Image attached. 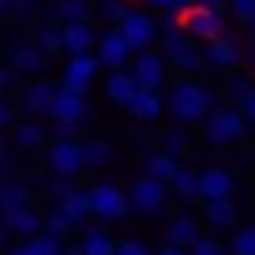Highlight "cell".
I'll list each match as a JSON object with an SVG mask.
<instances>
[{
  "instance_id": "43",
  "label": "cell",
  "mask_w": 255,
  "mask_h": 255,
  "mask_svg": "<svg viewBox=\"0 0 255 255\" xmlns=\"http://www.w3.org/2000/svg\"><path fill=\"white\" fill-rule=\"evenodd\" d=\"M11 169H15V158H11V150L4 146V139H0V180L11 176Z\"/></svg>"
},
{
  "instance_id": "28",
  "label": "cell",
  "mask_w": 255,
  "mask_h": 255,
  "mask_svg": "<svg viewBox=\"0 0 255 255\" xmlns=\"http://www.w3.org/2000/svg\"><path fill=\"white\" fill-rule=\"evenodd\" d=\"M83 158H87V169H105L117 161V150L105 139H90V143H83Z\"/></svg>"
},
{
  "instance_id": "7",
  "label": "cell",
  "mask_w": 255,
  "mask_h": 255,
  "mask_svg": "<svg viewBox=\"0 0 255 255\" xmlns=\"http://www.w3.org/2000/svg\"><path fill=\"white\" fill-rule=\"evenodd\" d=\"M158 19L146 15V11H128L124 19L117 23V34L131 45V53H143V49H150L154 41H158Z\"/></svg>"
},
{
  "instance_id": "19",
  "label": "cell",
  "mask_w": 255,
  "mask_h": 255,
  "mask_svg": "<svg viewBox=\"0 0 255 255\" xmlns=\"http://www.w3.org/2000/svg\"><path fill=\"white\" fill-rule=\"evenodd\" d=\"M203 225L210 233H222L237 225V203L233 199H203Z\"/></svg>"
},
{
  "instance_id": "22",
  "label": "cell",
  "mask_w": 255,
  "mask_h": 255,
  "mask_svg": "<svg viewBox=\"0 0 255 255\" xmlns=\"http://www.w3.org/2000/svg\"><path fill=\"white\" fill-rule=\"evenodd\" d=\"M203 60L210 64V68H233V64L240 60V45L233 38H214V41H207V49H203Z\"/></svg>"
},
{
  "instance_id": "39",
  "label": "cell",
  "mask_w": 255,
  "mask_h": 255,
  "mask_svg": "<svg viewBox=\"0 0 255 255\" xmlns=\"http://www.w3.org/2000/svg\"><path fill=\"white\" fill-rule=\"evenodd\" d=\"M237 109H240L244 120H255V87H244L237 94Z\"/></svg>"
},
{
  "instance_id": "4",
  "label": "cell",
  "mask_w": 255,
  "mask_h": 255,
  "mask_svg": "<svg viewBox=\"0 0 255 255\" xmlns=\"http://www.w3.org/2000/svg\"><path fill=\"white\" fill-rule=\"evenodd\" d=\"M169 203V184L150 180V176H135L128 184V210L139 218H158Z\"/></svg>"
},
{
  "instance_id": "32",
  "label": "cell",
  "mask_w": 255,
  "mask_h": 255,
  "mask_svg": "<svg viewBox=\"0 0 255 255\" xmlns=\"http://www.w3.org/2000/svg\"><path fill=\"white\" fill-rule=\"evenodd\" d=\"M229 255H255V225H244V229L233 233L229 248H225Z\"/></svg>"
},
{
  "instance_id": "34",
  "label": "cell",
  "mask_w": 255,
  "mask_h": 255,
  "mask_svg": "<svg viewBox=\"0 0 255 255\" xmlns=\"http://www.w3.org/2000/svg\"><path fill=\"white\" fill-rule=\"evenodd\" d=\"M72 188H75V176H49V180H45V199L49 203H60Z\"/></svg>"
},
{
  "instance_id": "9",
  "label": "cell",
  "mask_w": 255,
  "mask_h": 255,
  "mask_svg": "<svg viewBox=\"0 0 255 255\" xmlns=\"http://www.w3.org/2000/svg\"><path fill=\"white\" fill-rule=\"evenodd\" d=\"M244 124L248 120L240 117V109H214L207 120V143L214 146H229L244 135Z\"/></svg>"
},
{
  "instance_id": "47",
  "label": "cell",
  "mask_w": 255,
  "mask_h": 255,
  "mask_svg": "<svg viewBox=\"0 0 255 255\" xmlns=\"http://www.w3.org/2000/svg\"><path fill=\"white\" fill-rule=\"evenodd\" d=\"M0 255H26V248H23V240H19V244H8Z\"/></svg>"
},
{
  "instance_id": "53",
  "label": "cell",
  "mask_w": 255,
  "mask_h": 255,
  "mask_svg": "<svg viewBox=\"0 0 255 255\" xmlns=\"http://www.w3.org/2000/svg\"><path fill=\"white\" fill-rule=\"evenodd\" d=\"M252 161H255V158H252Z\"/></svg>"
},
{
  "instance_id": "17",
  "label": "cell",
  "mask_w": 255,
  "mask_h": 255,
  "mask_svg": "<svg viewBox=\"0 0 255 255\" xmlns=\"http://www.w3.org/2000/svg\"><path fill=\"white\" fill-rule=\"evenodd\" d=\"M49 117L53 120H79L83 124V117H87V94H75V90L56 87L53 105H49Z\"/></svg>"
},
{
  "instance_id": "48",
  "label": "cell",
  "mask_w": 255,
  "mask_h": 255,
  "mask_svg": "<svg viewBox=\"0 0 255 255\" xmlns=\"http://www.w3.org/2000/svg\"><path fill=\"white\" fill-rule=\"evenodd\" d=\"M8 244H11V233H8V225L0 222V252H4V248H8Z\"/></svg>"
},
{
  "instance_id": "52",
  "label": "cell",
  "mask_w": 255,
  "mask_h": 255,
  "mask_svg": "<svg viewBox=\"0 0 255 255\" xmlns=\"http://www.w3.org/2000/svg\"><path fill=\"white\" fill-rule=\"evenodd\" d=\"M248 38H252V45H255V23H252V34H248Z\"/></svg>"
},
{
  "instance_id": "14",
  "label": "cell",
  "mask_w": 255,
  "mask_h": 255,
  "mask_svg": "<svg viewBox=\"0 0 255 255\" xmlns=\"http://www.w3.org/2000/svg\"><path fill=\"white\" fill-rule=\"evenodd\" d=\"M237 191V176L222 165H210L199 173V199H233Z\"/></svg>"
},
{
  "instance_id": "35",
  "label": "cell",
  "mask_w": 255,
  "mask_h": 255,
  "mask_svg": "<svg viewBox=\"0 0 255 255\" xmlns=\"http://www.w3.org/2000/svg\"><path fill=\"white\" fill-rule=\"evenodd\" d=\"M188 255H229V252H225L222 240H214V233H203V237L188 248Z\"/></svg>"
},
{
  "instance_id": "51",
  "label": "cell",
  "mask_w": 255,
  "mask_h": 255,
  "mask_svg": "<svg viewBox=\"0 0 255 255\" xmlns=\"http://www.w3.org/2000/svg\"><path fill=\"white\" fill-rule=\"evenodd\" d=\"M64 255H83V252H79V244H75V248H68V244H64Z\"/></svg>"
},
{
  "instance_id": "11",
  "label": "cell",
  "mask_w": 255,
  "mask_h": 255,
  "mask_svg": "<svg viewBox=\"0 0 255 255\" xmlns=\"http://www.w3.org/2000/svg\"><path fill=\"white\" fill-rule=\"evenodd\" d=\"M53 207L64 214V222L72 225V233H79L83 225L94 222V214H90V199H87V188H79V184H75V188L68 191L60 203H53Z\"/></svg>"
},
{
  "instance_id": "23",
  "label": "cell",
  "mask_w": 255,
  "mask_h": 255,
  "mask_svg": "<svg viewBox=\"0 0 255 255\" xmlns=\"http://www.w3.org/2000/svg\"><path fill=\"white\" fill-rule=\"evenodd\" d=\"M49 143V128L41 120H15V146L19 150H41Z\"/></svg>"
},
{
  "instance_id": "3",
  "label": "cell",
  "mask_w": 255,
  "mask_h": 255,
  "mask_svg": "<svg viewBox=\"0 0 255 255\" xmlns=\"http://www.w3.org/2000/svg\"><path fill=\"white\" fill-rule=\"evenodd\" d=\"M87 199H90L94 222H102V225L124 222V214H131V210H128V191L120 188L117 180H94L87 188Z\"/></svg>"
},
{
  "instance_id": "37",
  "label": "cell",
  "mask_w": 255,
  "mask_h": 255,
  "mask_svg": "<svg viewBox=\"0 0 255 255\" xmlns=\"http://www.w3.org/2000/svg\"><path fill=\"white\" fill-rule=\"evenodd\" d=\"M113 255H150V248H146L139 237H124V240H117V252Z\"/></svg>"
},
{
  "instance_id": "13",
  "label": "cell",
  "mask_w": 255,
  "mask_h": 255,
  "mask_svg": "<svg viewBox=\"0 0 255 255\" xmlns=\"http://www.w3.org/2000/svg\"><path fill=\"white\" fill-rule=\"evenodd\" d=\"M0 222L8 225L11 237L26 240V237H34V233H41V210L34 207V203H23V207L4 210V214H0Z\"/></svg>"
},
{
  "instance_id": "2",
  "label": "cell",
  "mask_w": 255,
  "mask_h": 255,
  "mask_svg": "<svg viewBox=\"0 0 255 255\" xmlns=\"http://www.w3.org/2000/svg\"><path fill=\"white\" fill-rule=\"evenodd\" d=\"M214 105V94L210 87H203L199 79H180L173 90H169V109H173L176 120L191 124V120H203Z\"/></svg>"
},
{
  "instance_id": "6",
  "label": "cell",
  "mask_w": 255,
  "mask_h": 255,
  "mask_svg": "<svg viewBox=\"0 0 255 255\" xmlns=\"http://www.w3.org/2000/svg\"><path fill=\"white\" fill-rule=\"evenodd\" d=\"M176 26L195 41H214V38L225 34V15L214 11V8H199V4H195V8H188L184 15H176Z\"/></svg>"
},
{
  "instance_id": "16",
  "label": "cell",
  "mask_w": 255,
  "mask_h": 255,
  "mask_svg": "<svg viewBox=\"0 0 255 255\" xmlns=\"http://www.w3.org/2000/svg\"><path fill=\"white\" fill-rule=\"evenodd\" d=\"M53 94H56V83L49 79H30L23 87V94H19V105H23L30 117H41V113H49V105H53Z\"/></svg>"
},
{
  "instance_id": "30",
  "label": "cell",
  "mask_w": 255,
  "mask_h": 255,
  "mask_svg": "<svg viewBox=\"0 0 255 255\" xmlns=\"http://www.w3.org/2000/svg\"><path fill=\"white\" fill-rule=\"evenodd\" d=\"M169 188L176 191V199H180V203H195V199H199V173L176 169V176L169 180Z\"/></svg>"
},
{
  "instance_id": "5",
  "label": "cell",
  "mask_w": 255,
  "mask_h": 255,
  "mask_svg": "<svg viewBox=\"0 0 255 255\" xmlns=\"http://www.w3.org/2000/svg\"><path fill=\"white\" fill-rule=\"evenodd\" d=\"M45 165L53 176H79L87 169L83 143L79 139H53V143H45Z\"/></svg>"
},
{
  "instance_id": "1",
  "label": "cell",
  "mask_w": 255,
  "mask_h": 255,
  "mask_svg": "<svg viewBox=\"0 0 255 255\" xmlns=\"http://www.w3.org/2000/svg\"><path fill=\"white\" fill-rule=\"evenodd\" d=\"M158 41H161V56H165L169 68H176L180 75H191V72H199L203 64V49L191 45V38L176 26L173 15H165V26L158 30Z\"/></svg>"
},
{
  "instance_id": "33",
  "label": "cell",
  "mask_w": 255,
  "mask_h": 255,
  "mask_svg": "<svg viewBox=\"0 0 255 255\" xmlns=\"http://www.w3.org/2000/svg\"><path fill=\"white\" fill-rule=\"evenodd\" d=\"M38 49L41 53H64V34H60L56 23H45L38 30Z\"/></svg>"
},
{
  "instance_id": "20",
  "label": "cell",
  "mask_w": 255,
  "mask_h": 255,
  "mask_svg": "<svg viewBox=\"0 0 255 255\" xmlns=\"http://www.w3.org/2000/svg\"><path fill=\"white\" fill-rule=\"evenodd\" d=\"M135 90H139V83L131 79L128 68H117V72L105 75V98H109L113 105H124V109H128V102L135 98Z\"/></svg>"
},
{
  "instance_id": "42",
  "label": "cell",
  "mask_w": 255,
  "mask_h": 255,
  "mask_svg": "<svg viewBox=\"0 0 255 255\" xmlns=\"http://www.w3.org/2000/svg\"><path fill=\"white\" fill-rule=\"evenodd\" d=\"M180 150H188V131H169L165 135V154H180Z\"/></svg>"
},
{
  "instance_id": "46",
  "label": "cell",
  "mask_w": 255,
  "mask_h": 255,
  "mask_svg": "<svg viewBox=\"0 0 255 255\" xmlns=\"http://www.w3.org/2000/svg\"><path fill=\"white\" fill-rule=\"evenodd\" d=\"M199 8H214V11H225V0H195Z\"/></svg>"
},
{
  "instance_id": "50",
  "label": "cell",
  "mask_w": 255,
  "mask_h": 255,
  "mask_svg": "<svg viewBox=\"0 0 255 255\" xmlns=\"http://www.w3.org/2000/svg\"><path fill=\"white\" fill-rule=\"evenodd\" d=\"M0 15H11V0H0Z\"/></svg>"
},
{
  "instance_id": "10",
  "label": "cell",
  "mask_w": 255,
  "mask_h": 255,
  "mask_svg": "<svg viewBox=\"0 0 255 255\" xmlns=\"http://www.w3.org/2000/svg\"><path fill=\"white\" fill-rule=\"evenodd\" d=\"M98 68H102V64H98L94 53H72V60L64 64V75H60V83H56V87L75 90V94H87V87L94 83Z\"/></svg>"
},
{
  "instance_id": "31",
  "label": "cell",
  "mask_w": 255,
  "mask_h": 255,
  "mask_svg": "<svg viewBox=\"0 0 255 255\" xmlns=\"http://www.w3.org/2000/svg\"><path fill=\"white\" fill-rule=\"evenodd\" d=\"M53 15L60 19V23H87L90 4H87V0H56V4H53Z\"/></svg>"
},
{
  "instance_id": "27",
  "label": "cell",
  "mask_w": 255,
  "mask_h": 255,
  "mask_svg": "<svg viewBox=\"0 0 255 255\" xmlns=\"http://www.w3.org/2000/svg\"><path fill=\"white\" fill-rule=\"evenodd\" d=\"M23 203H34V191L26 188L23 180H11V176H4L0 180V214L11 207H23Z\"/></svg>"
},
{
  "instance_id": "40",
  "label": "cell",
  "mask_w": 255,
  "mask_h": 255,
  "mask_svg": "<svg viewBox=\"0 0 255 255\" xmlns=\"http://www.w3.org/2000/svg\"><path fill=\"white\" fill-rule=\"evenodd\" d=\"M15 120H19V109H15L4 94H0V135H4L8 128H15Z\"/></svg>"
},
{
  "instance_id": "24",
  "label": "cell",
  "mask_w": 255,
  "mask_h": 255,
  "mask_svg": "<svg viewBox=\"0 0 255 255\" xmlns=\"http://www.w3.org/2000/svg\"><path fill=\"white\" fill-rule=\"evenodd\" d=\"M128 109H131V117L135 120H158L161 109H165V102H161V90H135V98L128 102Z\"/></svg>"
},
{
  "instance_id": "36",
  "label": "cell",
  "mask_w": 255,
  "mask_h": 255,
  "mask_svg": "<svg viewBox=\"0 0 255 255\" xmlns=\"http://www.w3.org/2000/svg\"><path fill=\"white\" fill-rule=\"evenodd\" d=\"M128 0H102V19L105 23H120V19L128 15Z\"/></svg>"
},
{
  "instance_id": "26",
  "label": "cell",
  "mask_w": 255,
  "mask_h": 255,
  "mask_svg": "<svg viewBox=\"0 0 255 255\" xmlns=\"http://www.w3.org/2000/svg\"><path fill=\"white\" fill-rule=\"evenodd\" d=\"M176 158L173 154H165V150H150L143 158V176H150V180H161V184H169L176 176Z\"/></svg>"
},
{
  "instance_id": "12",
  "label": "cell",
  "mask_w": 255,
  "mask_h": 255,
  "mask_svg": "<svg viewBox=\"0 0 255 255\" xmlns=\"http://www.w3.org/2000/svg\"><path fill=\"white\" fill-rule=\"evenodd\" d=\"M131 56H135V53H131V45L117 34V26H113L109 34H102V38H98V64H102V68H109V72L128 68V64H131Z\"/></svg>"
},
{
  "instance_id": "18",
  "label": "cell",
  "mask_w": 255,
  "mask_h": 255,
  "mask_svg": "<svg viewBox=\"0 0 255 255\" xmlns=\"http://www.w3.org/2000/svg\"><path fill=\"white\" fill-rule=\"evenodd\" d=\"M203 237V222L191 214H176L165 222V244H180V248H191L195 240Z\"/></svg>"
},
{
  "instance_id": "29",
  "label": "cell",
  "mask_w": 255,
  "mask_h": 255,
  "mask_svg": "<svg viewBox=\"0 0 255 255\" xmlns=\"http://www.w3.org/2000/svg\"><path fill=\"white\" fill-rule=\"evenodd\" d=\"M64 244L68 240H60V237H53V233H34V237H26L23 240V248H26V255H64Z\"/></svg>"
},
{
  "instance_id": "44",
  "label": "cell",
  "mask_w": 255,
  "mask_h": 255,
  "mask_svg": "<svg viewBox=\"0 0 255 255\" xmlns=\"http://www.w3.org/2000/svg\"><path fill=\"white\" fill-rule=\"evenodd\" d=\"M11 83H15V72H11L8 64L0 60V94H8V90H11Z\"/></svg>"
},
{
  "instance_id": "45",
  "label": "cell",
  "mask_w": 255,
  "mask_h": 255,
  "mask_svg": "<svg viewBox=\"0 0 255 255\" xmlns=\"http://www.w3.org/2000/svg\"><path fill=\"white\" fill-rule=\"evenodd\" d=\"M158 255H188V248H180V244H165V248H158Z\"/></svg>"
},
{
  "instance_id": "8",
  "label": "cell",
  "mask_w": 255,
  "mask_h": 255,
  "mask_svg": "<svg viewBox=\"0 0 255 255\" xmlns=\"http://www.w3.org/2000/svg\"><path fill=\"white\" fill-rule=\"evenodd\" d=\"M128 72H131V79H135L143 90H161L169 83V64H165V56L154 53V49L135 53L131 64H128Z\"/></svg>"
},
{
  "instance_id": "41",
  "label": "cell",
  "mask_w": 255,
  "mask_h": 255,
  "mask_svg": "<svg viewBox=\"0 0 255 255\" xmlns=\"http://www.w3.org/2000/svg\"><path fill=\"white\" fill-rule=\"evenodd\" d=\"M79 120H53V135L56 139H79Z\"/></svg>"
},
{
  "instance_id": "25",
  "label": "cell",
  "mask_w": 255,
  "mask_h": 255,
  "mask_svg": "<svg viewBox=\"0 0 255 255\" xmlns=\"http://www.w3.org/2000/svg\"><path fill=\"white\" fill-rule=\"evenodd\" d=\"M60 34H64V53H90V45H94L90 23H60Z\"/></svg>"
},
{
  "instance_id": "15",
  "label": "cell",
  "mask_w": 255,
  "mask_h": 255,
  "mask_svg": "<svg viewBox=\"0 0 255 255\" xmlns=\"http://www.w3.org/2000/svg\"><path fill=\"white\" fill-rule=\"evenodd\" d=\"M79 252L83 255H113L117 252V237H113L109 229H105L102 222H90V225H83L79 229Z\"/></svg>"
},
{
  "instance_id": "38",
  "label": "cell",
  "mask_w": 255,
  "mask_h": 255,
  "mask_svg": "<svg viewBox=\"0 0 255 255\" xmlns=\"http://www.w3.org/2000/svg\"><path fill=\"white\" fill-rule=\"evenodd\" d=\"M229 8H233V15H237L244 26L255 23V0H229Z\"/></svg>"
},
{
  "instance_id": "49",
  "label": "cell",
  "mask_w": 255,
  "mask_h": 255,
  "mask_svg": "<svg viewBox=\"0 0 255 255\" xmlns=\"http://www.w3.org/2000/svg\"><path fill=\"white\" fill-rule=\"evenodd\" d=\"M30 4H34V0H11V11H26Z\"/></svg>"
},
{
  "instance_id": "21",
  "label": "cell",
  "mask_w": 255,
  "mask_h": 255,
  "mask_svg": "<svg viewBox=\"0 0 255 255\" xmlns=\"http://www.w3.org/2000/svg\"><path fill=\"white\" fill-rule=\"evenodd\" d=\"M8 68L15 75H38L41 68H45V53H41L38 45H15L11 49V56H8Z\"/></svg>"
}]
</instances>
